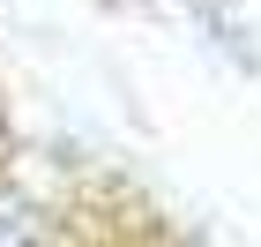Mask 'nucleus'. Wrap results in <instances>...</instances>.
I'll return each mask as SVG.
<instances>
[{
  "instance_id": "f257e3e1",
  "label": "nucleus",
  "mask_w": 261,
  "mask_h": 247,
  "mask_svg": "<svg viewBox=\"0 0 261 247\" xmlns=\"http://www.w3.org/2000/svg\"><path fill=\"white\" fill-rule=\"evenodd\" d=\"M0 247H45V210L15 180H0Z\"/></svg>"
}]
</instances>
